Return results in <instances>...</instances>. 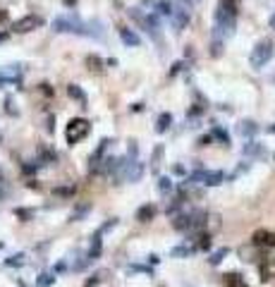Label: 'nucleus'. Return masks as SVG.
Returning a JSON list of instances; mask_svg holds the SVG:
<instances>
[{"instance_id":"27","label":"nucleus","mask_w":275,"mask_h":287,"mask_svg":"<svg viewBox=\"0 0 275 287\" xmlns=\"http://www.w3.org/2000/svg\"><path fill=\"white\" fill-rule=\"evenodd\" d=\"M24 263H27V256H24V254H15V256L5 259V266H10V268H19V266H24Z\"/></svg>"},{"instance_id":"45","label":"nucleus","mask_w":275,"mask_h":287,"mask_svg":"<svg viewBox=\"0 0 275 287\" xmlns=\"http://www.w3.org/2000/svg\"><path fill=\"white\" fill-rule=\"evenodd\" d=\"M0 41H5V34H3V31H0Z\"/></svg>"},{"instance_id":"18","label":"nucleus","mask_w":275,"mask_h":287,"mask_svg":"<svg viewBox=\"0 0 275 287\" xmlns=\"http://www.w3.org/2000/svg\"><path fill=\"white\" fill-rule=\"evenodd\" d=\"M223 282H225V287H251L239 273H225V275H223Z\"/></svg>"},{"instance_id":"15","label":"nucleus","mask_w":275,"mask_h":287,"mask_svg":"<svg viewBox=\"0 0 275 287\" xmlns=\"http://www.w3.org/2000/svg\"><path fill=\"white\" fill-rule=\"evenodd\" d=\"M120 38H122V43L129 45V48H139V45H141V38H139V34H134V31H132V29H127V27L120 29Z\"/></svg>"},{"instance_id":"8","label":"nucleus","mask_w":275,"mask_h":287,"mask_svg":"<svg viewBox=\"0 0 275 287\" xmlns=\"http://www.w3.org/2000/svg\"><path fill=\"white\" fill-rule=\"evenodd\" d=\"M251 244L258 247V249H275V232L261 227V230H256V232L251 234Z\"/></svg>"},{"instance_id":"34","label":"nucleus","mask_w":275,"mask_h":287,"mask_svg":"<svg viewBox=\"0 0 275 287\" xmlns=\"http://www.w3.org/2000/svg\"><path fill=\"white\" fill-rule=\"evenodd\" d=\"M53 194H55V197H65V199H67V197H72V194H74V187H58V189H53Z\"/></svg>"},{"instance_id":"39","label":"nucleus","mask_w":275,"mask_h":287,"mask_svg":"<svg viewBox=\"0 0 275 287\" xmlns=\"http://www.w3.org/2000/svg\"><path fill=\"white\" fill-rule=\"evenodd\" d=\"M63 270H67V263H65V261H60V263L55 266V273H63Z\"/></svg>"},{"instance_id":"4","label":"nucleus","mask_w":275,"mask_h":287,"mask_svg":"<svg viewBox=\"0 0 275 287\" xmlns=\"http://www.w3.org/2000/svg\"><path fill=\"white\" fill-rule=\"evenodd\" d=\"M89 132H91V122L84 120V117H74V120H70L67 127H65V139H67L70 146H74V144L82 141Z\"/></svg>"},{"instance_id":"28","label":"nucleus","mask_w":275,"mask_h":287,"mask_svg":"<svg viewBox=\"0 0 275 287\" xmlns=\"http://www.w3.org/2000/svg\"><path fill=\"white\" fill-rule=\"evenodd\" d=\"M173 189H175V184L170 177H158V192L160 194H170Z\"/></svg>"},{"instance_id":"9","label":"nucleus","mask_w":275,"mask_h":287,"mask_svg":"<svg viewBox=\"0 0 275 287\" xmlns=\"http://www.w3.org/2000/svg\"><path fill=\"white\" fill-rule=\"evenodd\" d=\"M43 24V19L36 17V15H27V17L17 19L15 24H12V31L15 34H29V31H34V29H38Z\"/></svg>"},{"instance_id":"14","label":"nucleus","mask_w":275,"mask_h":287,"mask_svg":"<svg viewBox=\"0 0 275 287\" xmlns=\"http://www.w3.org/2000/svg\"><path fill=\"white\" fill-rule=\"evenodd\" d=\"M156 213H158V208L153 204H144V206L137 208V220L139 223H151L156 218Z\"/></svg>"},{"instance_id":"12","label":"nucleus","mask_w":275,"mask_h":287,"mask_svg":"<svg viewBox=\"0 0 275 287\" xmlns=\"http://www.w3.org/2000/svg\"><path fill=\"white\" fill-rule=\"evenodd\" d=\"M19 81H22V65H10L5 70H0V86L19 84Z\"/></svg>"},{"instance_id":"20","label":"nucleus","mask_w":275,"mask_h":287,"mask_svg":"<svg viewBox=\"0 0 275 287\" xmlns=\"http://www.w3.org/2000/svg\"><path fill=\"white\" fill-rule=\"evenodd\" d=\"M67 96H70V99H74L82 108H86V93H84V91L79 89L77 84H70V86H67Z\"/></svg>"},{"instance_id":"36","label":"nucleus","mask_w":275,"mask_h":287,"mask_svg":"<svg viewBox=\"0 0 275 287\" xmlns=\"http://www.w3.org/2000/svg\"><path fill=\"white\" fill-rule=\"evenodd\" d=\"M12 106H15V103H12V99H5V110H8L10 115H17V110H15Z\"/></svg>"},{"instance_id":"6","label":"nucleus","mask_w":275,"mask_h":287,"mask_svg":"<svg viewBox=\"0 0 275 287\" xmlns=\"http://www.w3.org/2000/svg\"><path fill=\"white\" fill-rule=\"evenodd\" d=\"M273 53H275V48H273V41L270 38H263V41H258L256 43V48L251 51V67H263V65H268L270 63V58H273Z\"/></svg>"},{"instance_id":"16","label":"nucleus","mask_w":275,"mask_h":287,"mask_svg":"<svg viewBox=\"0 0 275 287\" xmlns=\"http://www.w3.org/2000/svg\"><path fill=\"white\" fill-rule=\"evenodd\" d=\"M173 15H175V31H182V27L189 22V8L180 5L177 10H173Z\"/></svg>"},{"instance_id":"41","label":"nucleus","mask_w":275,"mask_h":287,"mask_svg":"<svg viewBox=\"0 0 275 287\" xmlns=\"http://www.w3.org/2000/svg\"><path fill=\"white\" fill-rule=\"evenodd\" d=\"M158 261H160V259H158V256H156V254H153V256H148V263H151V266H156V263H158Z\"/></svg>"},{"instance_id":"33","label":"nucleus","mask_w":275,"mask_h":287,"mask_svg":"<svg viewBox=\"0 0 275 287\" xmlns=\"http://www.w3.org/2000/svg\"><path fill=\"white\" fill-rule=\"evenodd\" d=\"M211 136H215L218 141H223L225 146H230V134L225 132V129H220V127H213V134Z\"/></svg>"},{"instance_id":"5","label":"nucleus","mask_w":275,"mask_h":287,"mask_svg":"<svg viewBox=\"0 0 275 287\" xmlns=\"http://www.w3.org/2000/svg\"><path fill=\"white\" fill-rule=\"evenodd\" d=\"M225 179H228V175L223 170H194L187 182L189 184H203V187H218Z\"/></svg>"},{"instance_id":"21","label":"nucleus","mask_w":275,"mask_h":287,"mask_svg":"<svg viewBox=\"0 0 275 287\" xmlns=\"http://www.w3.org/2000/svg\"><path fill=\"white\" fill-rule=\"evenodd\" d=\"M91 211V201H84V204H77V208H74V213L70 215V223H79L84 215Z\"/></svg>"},{"instance_id":"7","label":"nucleus","mask_w":275,"mask_h":287,"mask_svg":"<svg viewBox=\"0 0 275 287\" xmlns=\"http://www.w3.org/2000/svg\"><path fill=\"white\" fill-rule=\"evenodd\" d=\"M129 17L134 19L141 29H146L153 38H158V19L153 17V15H141L137 8H132V10H129Z\"/></svg>"},{"instance_id":"11","label":"nucleus","mask_w":275,"mask_h":287,"mask_svg":"<svg viewBox=\"0 0 275 287\" xmlns=\"http://www.w3.org/2000/svg\"><path fill=\"white\" fill-rule=\"evenodd\" d=\"M101 254H103V232H93L91 237V244H89V251H86V263H93V261H98L101 259Z\"/></svg>"},{"instance_id":"19","label":"nucleus","mask_w":275,"mask_h":287,"mask_svg":"<svg viewBox=\"0 0 275 287\" xmlns=\"http://www.w3.org/2000/svg\"><path fill=\"white\" fill-rule=\"evenodd\" d=\"M170 127H173V115H170V113H160L156 120V132L158 134H165Z\"/></svg>"},{"instance_id":"22","label":"nucleus","mask_w":275,"mask_h":287,"mask_svg":"<svg viewBox=\"0 0 275 287\" xmlns=\"http://www.w3.org/2000/svg\"><path fill=\"white\" fill-rule=\"evenodd\" d=\"M237 132L242 136H251V134H256V132H258V125H256V122H251V120H242L239 127H237Z\"/></svg>"},{"instance_id":"25","label":"nucleus","mask_w":275,"mask_h":287,"mask_svg":"<svg viewBox=\"0 0 275 287\" xmlns=\"http://www.w3.org/2000/svg\"><path fill=\"white\" fill-rule=\"evenodd\" d=\"M105 278H108V270H96V273H93L91 278H89L86 282H84V287H98Z\"/></svg>"},{"instance_id":"37","label":"nucleus","mask_w":275,"mask_h":287,"mask_svg":"<svg viewBox=\"0 0 275 287\" xmlns=\"http://www.w3.org/2000/svg\"><path fill=\"white\" fill-rule=\"evenodd\" d=\"M211 139H213L211 134H203V136H199V141H196V144H199V146H208V144H211Z\"/></svg>"},{"instance_id":"17","label":"nucleus","mask_w":275,"mask_h":287,"mask_svg":"<svg viewBox=\"0 0 275 287\" xmlns=\"http://www.w3.org/2000/svg\"><path fill=\"white\" fill-rule=\"evenodd\" d=\"M55 161H58V153H55L50 146L41 144V146H38V165H48V163H55Z\"/></svg>"},{"instance_id":"23","label":"nucleus","mask_w":275,"mask_h":287,"mask_svg":"<svg viewBox=\"0 0 275 287\" xmlns=\"http://www.w3.org/2000/svg\"><path fill=\"white\" fill-rule=\"evenodd\" d=\"M192 254H196V247H189V244H180L170 251V256H175V259H184V256H192Z\"/></svg>"},{"instance_id":"3","label":"nucleus","mask_w":275,"mask_h":287,"mask_svg":"<svg viewBox=\"0 0 275 287\" xmlns=\"http://www.w3.org/2000/svg\"><path fill=\"white\" fill-rule=\"evenodd\" d=\"M53 29L58 34H79V36H96L98 38V34L93 29H89V24H84L82 19H77L74 15L72 17H58L53 22Z\"/></svg>"},{"instance_id":"38","label":"nucleus","mask_w":275,"mask_h":287,"mask_svg":"<svg viewBox=\"0 0 275 287\" xmlns=\"http://www.w3.org/2000/svg\"><path fill=\"white\" fill-rule=\"evenodd\" d=\"M182 67H184V63H175V65H173V70H170V77H175V74L182 70Z\"/></svg>"},{"instance_id":"43","label":"nucleus","mask_w":275,"mask_h":287,"mask_svg":"<svg viewBox=\"0 0 275 287\" xmlns=\"http://www.w3.org/2000/svg\"><path fill=\"white\" fill-rule=\"evenodd\" d=\"M268 132H273V134H275V125H270V127H268Z\"/></svg>"},{"instance_id":"32","label":"nucleus","mask_w":275,"mask_h":287,"mask_svg":"<svg viewBox=\"0 0 275 287\" xmlns=\"http://www.w3.org/2000/svg\"><path fill=\"white\" fill-rule=\"evenodd\" d=\"M15 215H17L22 223H29V220L34 218V211H31V208H15Z\"/></svg>"},{"instance_id":"29","label":"nucleus","mask_w":275,"mask_h":287,"mask_svg":"<svg viewBox=\"0 0 275 287\" xmlns=\"http://www.w3.org/2000/svg\"><path fill=\"white\" fill-rule=\"evenodd\" d=\"M228 254H230L228 247H223V249H218V251H213L211 259H208V261H211V266H218L220 261H225V256H228Z\"/></svg>"},{"instance_id":"30","label":"nucleus","mask_w":275,"mask_h":287,"mask_svg":"<svg viewBox=\"0 0 275 287\" xmlns=\"http://www.w3.org/2000/svg\"><path fill=\"white\" fill-rule=\"evenodd\" d=\"M55 282V275L53 273H41L36 278V287H50Z\"/></svg>"},{"instance_id":"44","label":"nucleus","mask_w":275,"mask_h":287,"mask_svg":"<svg viewBox=\"0 0 275 287\" xmlns=\"http://www.w3.org/2000/svg\"><path fill=\"white\" fill-rule=\"evenodd\" d=\"M65 5H74V0H65Z\"/></svg>"},{"instance_id":"40","label":"nucleus","mask_w":275,"mask_h":287,"mask_svg":"<svg viewBox=\"0 0 275 287\" xmlns=\"http://www.w3.org/2000/svg\"><path fill=\"white\" fill-rule=\"evenodd\" d=\"M175 175H187V170H184L182 165H175Z\"/></svg>"},{"instance_id":"1","label":"nucleus","mask_w":275,"mask_h":287,"mask_svg":"<svg viewBox=\"0 0 275 287\" xmlns=\"http://www.w3.org/2000/svg\"><path fill=\"white\" fill-rule=\"evenodd\" d=\"M237 15H239L237 0H218L213 41H225V38H230V36L235 34V27H237Z\"/></svg>"},{"instance_id":"31","label":"nucleus","mask_w":275,"mask_h":287,"mask_svg":"<svg viewBox=\"0 0 275 287\" xmlns=\"http://www.w3.org/2000/svg\"><path fill=\"white\" fill-rule=\"evenodd\" d=\"M156 10H158V15L173 17V5H170V3H165V0H158V3H156Z\"/></svg>"},{"instance_id":"2","label":"nucleus","mask_w":275,"mask_h":287,"mask_svg":"<svg viewBox=\"0 0 275 287\" xmlns=\"http://www.w3.org/2000/svg\"><path fill=\"white\" fill-rule=\"evenodd\" d=\"M206 218L208 213L201 211V208H194V211H182V213L175 215L173 227L180 230V232H201L206 227Z\"/></svg>"},{"instance_id":"10","label":"nucleus","mask_w":275,"mask_h":287,"mask_svg":"<svg viewBox=\"0 0 275 287\" xmlns=\"http://www.w3.org/2000/svg\"><path fill=\"white\" fill-rule=\"evenodd\" d=\"M110 144H113V139H101V144L96 146V151L89 156V172H91V175L96 172V168L103 163V158H105V151H108Z\"/></svg>"},{"instance_id":"26","label":"nucleus","mask_w":275,"mask_h":287,"mask_svg":"<svg viewBox=\"0 0 275 287\" xmlns=\"http://www.w3.org/2000/svg\"><path fill=\"white\" fill-rule=\"evenodd\" d=\"M256 153H263V146H261L258 141L244 144V149H242V156H256Z\"/></svg>"},{"instance_id":"13","label":"nucleus","mask_w":275,"mask_h":287,"mask_svg":"<svg viewBox=\"0 0 275 287\" xmlns=\"http://www.w3.org/2000/svg\"><path fill=\"white\" fill-rule=\"evenodd\" d=\"M258 280H261V282L275 280V259L273 256H266V259L258 263Z\"/></svg>"},{"instance_id":"35","label":"nucleus","mask_w":275,"mask_h":287,"mask_svg":"<svg viewBox=\"0 0 275 287\" xmlns=\"http://www.w3.org/2000/svg\"><path fill=\"white\" fill-rule=\"evenodd\" d=\"M160 153H163V146H156V151H153V163H151L153 172H158V165H160Z\"/></svg>"},{"instance_id":"42","label":"nucleus","mask_w":275,"mask_h":287,"mask_svg":"<svg viewBox=\"0 0 275 287\" xmlns=\"http://www.w3.org/2000/svg\"><path fill=\"white\" fill-rule=\"evenodd\" d=\"M270 27L275 29V15H273V17H270Z\"/></svg>"},{"instance_id":"24","label":"nucleus","mask_w":275,"mask_h":287,"mask_svg":"<svg viewBox=\"0 0 275 287\" xmlns=\"http://www.w3.org/2000/svg\"><path fill=\"white\" fill-rule=\"evenodd\" d=\"M86 67L91 72H96V74H101L103 67H105V63H103L98 55H86Z\"/></svg>"}]
</instances>
